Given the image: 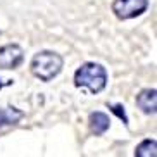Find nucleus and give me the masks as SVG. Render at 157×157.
I'll return each mask as SVG.
<instances>
[{"instance_id": "nucleus-1", "label": "nucleus", "mask_w": 157, "mask_h": 157, "mask_svg": "<svg viewBox=\"0 0 157 157\" xmlns=\"http://www.w3.org/2000/svg\"><path fill=\"white\" fill-rule=\"evenodd\" d=\"M74 85L78 88L85 86L95 95L100 93L107 85V71L104 66L95 62H86L74 73Z\"/></svg>"}, {"instance_id": "nucleus-2", "label": "nucleus", "mask_w": 157, "mask_h": 157, "mask_svg": "<svg viewBox=\"0 0 157 157\" xmlns=\"http://www.w3.org/2000/svg\"><path fill=\"white\" fill-rule=\"evenodd\" d=\"M64 60L57 52L42 50L31 59V73L42 81H52L62 71Z\"/></svg>"}, {"instance_id": "nucleus-3", "label": "nucleus", "mask_w": 157, "mask_h": 157, "mask_svg": "<svg viewBox=\"0 0 157 157\" xmlns=\"http://www.w3.org/2000/svg\"><path fill=\"white\" fill-rule=\"evenodd\" d=\"M148 7V0H114L112 12L117 19H133L142 16Z\"/></svg>"}, {"instance_id": "nucleus-4", "label": "nucleus", "mask_w": 157, "mask_h": 157, "mask_svg": "<svg viewBox=\"0 0 157 157\" xmlns=\"http://www.w3.org/2000/svg\"><path fill=\"white\" fill-rule=\"evenodd\" d=\"M23 59V48L16 43H9L0 48V69H16Z\"/></svg>"}, {"instance_id": "nucleus-5", "label": "nucleus", "mask_w": 157, "mask_h": 157, "mask_svg": "<svg viewBox=\"0 0 157 157\" xmlns=\"http://www.w3.org/2000/svg\"><path fill=\"white\" fill-rule=\"evenodd\" d=\"M136 105L142 109V112L145 114H155L157 111V92L155 90H142L138 93V97H136Z\"/></svg>"}, {"instance_id": "nucleus-6", "label": "nucleus", "mask_w": 157, "mask_h": 157, "mask_svg": "<svg viewBox=\"0 0 157 157\" xmlns=\"http://www.w3.org/2000/svg\"><path fill=\"white\" fill-rule=\"evenodd\" d=\"M88 124H90V131L93 135H104L111 126V119L104 112H92L90 119H88Z\"/></svg>"}, {"instance_id": "nucleus-7", "label": "nucleus", "mask_w": 157, "mask_h": 157, "mask_svg": "<svg viewBox=\"0 0 157 157\" xmlns=\"http://www.w3.org/2000/svg\"><path fill=\"white\" fill-rule=\"evenodd\" d=\"M23 112L17 111L16 107H2L0 109V128L10 124H17L19 121L23 119Z\"/></svg>"}, {"instance_id": "nucleus-8", "label": "nucleus", "mask_w": 157, "mask_h": 157, "mask_svg": "<svg viewBox=\"0 0 157 157\" xmlns=\"http://www.w3.org/2000/svg\"><path fill=\"white\" fill-rule=\"evenodd\" d=\"M136 157H155L157 155V143L155 140H145L135 150Z\"/></svg>"}, {"instance_id": "nucleus-9", "label": "nucleus", "mask_w": 157, "mask_h": 157, "mask_svg": "<svg viewBox=\"0 0 157 157\" xmlns=\"http://www.w3.org/2000/svg\"><path fill=\"white\" fill-rule=\"evenodd\" d=\"M111 111L114 112L119 119H123V123L124 124H128V116H126V112H124V107L123 105H119V104H116V105H111Z\"/></svg>"}, {"instance_id": "nucleus-10", "label": "nucleus", "mask_w": 157, "mask_h": 157, "mask_svg": "<svg viewBox=\"0 0 157 157\" xmlns=\"http://www.w3.org/2000/svg\"><path fill=\"white\" fill-rule=\"evenodd\" d=\"M2 86H4V83H2V81H0V88H2Z\"/></svg>"}]
</instances>
